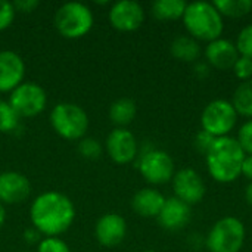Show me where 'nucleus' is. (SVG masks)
Instances as JSON below:
<instances>
[{
  "mask_svg": "<svg viewBox=\"0 0 252 252\" xmlns=\"http://www.w3.org/2000/svg\"><path fill=\"white\" fill-rule=\"evenodd\" d=\"M32 227L46 238H58L74 223L75 207L72 201L59 192L50 190L38 195L30 208Z\"/></svg>",
  "mask_w": 252,
  "mask_h": 252,
  "instance_id": "nucleus-1",
  "label": "nucleus"
},
{
  "mask_svg": "<svg viewBox=\"0 0 252 252\" xmlns=\"http://www.w3.org/2000/svg\"><path fill=\"white\" fill-rule=\"evenodd\" d=\"M210 176L219 183H232L241 177L245 152L235 137H217L205 155Z\"/></svg>",
  "mask_w": 252,
  "mask_h": 252,
  "instance_id": "nucleus-2",
  "label": "nucleus"
},
{
  "mask_svg": "<svg viewBox=\"0 0 252 252\" xmlns=\"http://www.w3.org/2000/svg\"><path fill=\"white\" fill-rule=\"evenodd\" d=\"M183 24L189 35L195 40L213 41L220 38L224 30L223 16L213 3L192 1L186 6Z\"/></svg>",
  "mask_w": 252,
  "mask_h": 252,
  "instance_id": "nucleus-3",
  "label": "nucleus"
},
{
  "mask_svg": "<svg viewBox=\"0 0 252 252\" xmlns=\"http://www.w3.org/2000/svg\"><path fill=\"white\" fill-rule=\"evenodd\" d=\"M94 16L92 9L80 1L62 4L55 13V27L65 38H81L93 27Z\"/></svg>",
  "mask_w": 252,
  "mask_h": 252,
  "instance_id": "nucleus-4",
  "label": "nucleus"
},
{
  "mask_svg": "<svg viewBox=\"0 0 252 252\" xmlns=\"http://www.w3.org/2000/svg\"><path fill=\"white\" fill-rule=\"evenodd\" d=\"M53 130L66 140H81L89 128V117L77 103L61 102L50 112Z\"/></svg>",
  "mask_w": 252,
  "mask_h": 252,
  "instance_id": "nucleus-5",
  "label": "nucleus"
},
{
  "mask_svg": "<svg viewBox=\"0 0 252 252\" xmlns=\"http://www.w3.org/2000/svg\"><path fill=\"white\" fill-rule=\"evenodd\" d=\"M247 238L244 223L236 217H223L211 227L205 245L210 252H239Z\"/></svg>",
  "mask_w": 252,
  "mask_h": 252,
  "instance_id": "nucleus-6",
  "label": "nucleus"
},
{
  "mask_svg": "<svg viewBox=\"0 0 252 252\" xmlns=\"http://www.w3.org/2000/svg\"><path fill=\"white\" fill-rule=\"evenodd\" d=\"M238 112L232 102L216 99L210 102L201 114L202 130L214 137H224L235 128L238 123Z\"/></svg>",
  "mask_w": 252,
  "mask_h": 252,
  "instance_id": "nucleus-7",
  "label": "nucleus"
},
{
  "mask_svg": "<svg viewBox=\"0 0 252 252\" xmlns=\"http://www.w3.org/2000/svg\"><path fill=\"white\" fill-rule=\"evenodd\" d=\"M137 168L142 177L151 185H165L174 177V161L173 158L161 149H148L143 151Z\"/></svg>",
  "mask_w": 252,
  "mask_h": 252,
  "instance_id": "nucleus-8",
  "label": "nucleus"
},
{
  "mask_svg": "<svg viewBox=\"0 0 252 252\" xmlns=\"http://www.w3.org/2000/svg\"><path fill=\"white\" fill-rule=\"evenodd\" d=\"M9 105L19 118H32L41 114L47 105V94L37 83H22L10 92Z\"/></svg>",
  "mask_w": 252,
  "mask_h": 252,
  "instance_id": "nucleus-9",
  "label": "nucleus"
},
{
  "mask_svg": "<svg viewBox=\"0 0 252 252\" xmlns=\"http://www.w3.org/2000/svg\"><path fill=\"white\" fill-rule=\"evenodd\" d=\"M176 198L188 205L199 204L205 196V183L199 173L192 168H183L173 177Z\"/></svg>",
  "mask_w": 252,
  "mask_h": 252,
  "instance_id": "nucleus-10",
  "label": "nucleus"
},
{
  "mask_svg": "<svg viewBox=\"0 0 252 252\" xmlns=\"http://www.w3.org/2000/svg\"><path fill=\"white\" fill-rule=\"evenodd\" d=\"M106 152L115 164H130L139 154L137 140L130 130L117 127L106 139Z\"/></svg>",
  "mask_w": 252,
  "mask_h": 252,
  "instance_id": "nucleus-11",
  "label": "nucleus"
},
{
  "mask_svg": "<svg viewBox=\"0 0 252 252\" xmlns=\"http://www.w3.org/2000/svg\"><path fill=\"white\" fill-rule=\"evenodd\" d=\"M145 21V10L140 3L134 0H121L111 6L109 22L118 31H134L142 27Z\"/></svg>",
  "mask_w": 252,
  "mask_h": 252,
  "instance_id": "nucleus-12",
  "label": "nucleus"
},
{
  "mask_svg": "<svg viewBox=\"0 0 252 252\" xmlns=\"http://www.w3.org/2000/svg\"><path fill=\"white\" fill-rule=\"evenodd\" d=\"M31 195V183L28 177L18 171H4L0 174V202L21 204Z\"/></svg>",
  "mask_w": 252,
  "mask_h": 252,
  "instance_id": "nucleus-13",
  "label": "nucleus"
},
{
  "mask_svg": "<svg viewBox=\"0 0 252 252\" xmlns=\"http://www.w3.org/2000/svg\"><path fill=\"white\" fill-rule=\"evenodd\" d=\"M127 235L126 220L115 213L102 216L94 226V236L97 242L105 248H114L120 245Z\"/></svg>",
  "mask_w": 252,
  "mask_h": 252,
  "instance_id": "nucleus-14",
  "label": "nucleus"
},
{
  "mask_svg": "<svg viewBox=\"0 0 252 252\" xmlns=\"http://www.w3.org/2000/svg\"><path fill=\"white\" fill-rule=\"evenodd\" d=\"M24 75H25L24 59L12 50H1L0 52V93L15 90L19 84L24 83Z\"/></svg>",
  "mask_w": 252,
  "mask_h": 252,
  "instance_id": "nucleus-15",
  "label": "nucleus"
},
{
  "mask_svg": "<svg viewBox=\"0 0 252 252\" xmlns=\"http://www.w3.org/2000/svg\"><path fill=\"white\" fill-rule=\"evenodd\" d=\"M204 55H205L207 63L220 71L233 69V65L236 63L238 58L241 56L235 43H232L230 40L221 38V37L210 41L205 47Z\"/></svg>",
  "mask_w": 252,
  "mask_h": 252,
  "instance_id": "nucleus-16",
  "label": "nucleus"
},
{
  "mask_svg": "<svg viewBox=\"0 0 252 252\" xmlns=\"http://www.w3.org/2000/svg\"><path fill=\"white\" fill-rule=\"evenodd\" d=\"M190 205L173 196L165 198L164 207L157 219L162 229L176 232L188 226V223L190 221Z\"/></svg>",
  "mask_w": 252,
  "mask_h": 252,
  "instance_id": "nucleus-17",
  "label": "nucleus"
},
{
  "mask_svg": "<svg viewBox=\"0 0 252 252\" xmlns=\"http://www.w3.org/2000/svg\"><path fill=\"white\" fill-rule=\"evenodd\" d=\"M165 202V196L152 188H145L136 192V195L131 199V207L136 214L151 219V217H158L161 213L162 207Z\"/></svg>",
  "mask_w": 252,
  "mask_h": 252,
  "instance_id": "nucleus-18",
  "label": "nucleus"
},
{
  "mask_svg": "<svg viewBox=\"0 0 252 252\" xmlns=\"http://www.w3.org/2000/svg\"><path fill=\"white\" fill-rule=\"evenodd\" d=\"M170 52L180 62H196L201 56V46L190 35H177L170 44Z\"/></svg>",
  "mask_w": 252,
  "mask_h": 252,
  "instance_id": "nucleus-19",
  "label": "nucleus"
},
{
  "mask_svg": "<svg viewBox=\"0 0 252 252\" xmlns=\"http://www.w3.org/2000/svg\"><path fill=\"white\" fill-rule=\"evenodd\" d=\"M136 112H137V108H136L134 100L128 97H121V99H117L111 105L109 118L118 128H126V126H128L134 120Z\"/></svg>",
  "mask_w": 252,
  "mask_h": 252,
  "instance_id": "nucleus-20",
  "label": "nucleus"
},
{
  "mask_svg": "<svg viewBox=\"0 0 252 252\" xmlns=\"http://www.w3.org/2000/svg\"><path fill=\"white\" fill-rule=\"evenodd\" d=\"M186 6L183 0H157L152 4V15L161 21H176L183 18Z\"/></svg>",
  "mask_w": 252,
  "mask_h": 252,
  "instance_id": "nucleus-21",
  "label": "nucleus"
},
{
  "mask_svg": "<svg viewBox=\"0 0 252 252\" xmlns=\"http://www.w3.org/2000/svg\"><path fill=\"white\" fill-rule=\"evenodd\" d=\"M232 105L235 106L238 115L252 120V78L248 81H242L236 87Z\"/></svg>",
  "mask_w": 252,
  "mask_h": 252,
  "instance_id": "nucleus-22",
  "label": "nucleus"
},
{
  "mask_svg": "<svg viewBox=\"0 0 252 252\" xmlns=\"http://www.w3.org/2000/svg\"><path fill=\"white\" fill-rule=\"evenodd\" d=\"M221 16L242 18L252 10V0H216L213 3Z\"/></svg>",
  "mask_w": 252,
  "mask_h": 252,
  "instance_id": "nucleus-23",
  "label": "nucleus"
},
{
  "mask_svg": "<svg viewBox=\"0 0 252 252\" xmlns=\"http://www.w3.org/2000/svg\"><path fill=\"white\" fill-rule=\"evenodd\" d=\"M21 118L9 102L0 100V133H15L19 128Z\"/></svg>",
  "mask_w": 252,
  "mask_h": 252,
  "instance_id": "nucleus-24",
  "label": "nucleus"
},
{
  "mask_svg": "<svg viewBox=\"0 0 252 252\" xmlns=\"http://www.w3.org/2000/svg\"><path fill=\"white\" fill-rule=\"evenodd\" d=\"M78 152L87 159H97L102 155V145L97 139L83 137L78 142Z\"/></svg>",
  "mask_w": 252,
  "mask_h": 252,
  "instance_id": "nucleus-25",
  "label": "nucleus"
},
{
  "mask_svg": "<svg viewBox=\"0 0 252 252\" xmlns=\"http://www.w3.org/2000/svg\"><path fill=\"white\" fill-rule=\"evenodd\" d=\"M235 46L241 56H247L252 59V24L244 27L239 31Z\"/></svg>",
  "mask_w": 252,
  "mask_h": 252,
  "instance_id": "nucleus-26",
  "label": "nucleus"
},
{
  "mask_svg": "<svg viewBox=\"0 0 252 252\" xmlns=\"http://www.w3.org/2000/svg\"><path fill=\"white\" fill-rule=\"evenodd\" d=\"M236 140L241 145L245 155H252V120H248L241 126Z\"/></svg>",
  "mask_w": 252,
  "mask_h": 252,
  "instance_id": "nucleus-27",
  "label": "nucleus"
},
{
  "mask_svg": "<svg viewBox=\"0 0 252 252\" xmlns=\"http://www.w3.org/2000/svg\"><path fill=\"white\" fill-rule=\"evenodd\" d=\"M37 252H71V250L61 238H44L40 241Z\"/></svg>",
  "mask_w": 252,
  "mask_h": 252,
  "instance_id": "nucleus-28",
  "label": "nucleus"
},
{
  "mask_svg": "<svg viewBox=\"0 0 252 252\" xmlns=\"http://www.w3.org/2000/svg\"><path fill=\"white\" fill-rule=\"evenodd\" d=\"M233 72L241 81H248L252 78V59L247 56H239L233 65Z\"/></svg>",
  "mask_w": 252,
  "mask_h": 252,
  "instance_id": "nucleus-29",
  "label": "nucleus"
},
{
  "mask_svg": "<svg viewBox=\"0 0 252 252\" xmlns=\"http://www.w3.org/2000/svg\"><path fill=\"white\" fill-rule=\"evenodd\" d=\"M216 139H217V137H214L213 134H210V133L201 130V131L195 136V139H193V146H195V149H196L199 154L207 155V154L210 152V149L213 148Z\"/></svg>",
  "mask_w": 252,
  "mask_h": 252,
  "instance_id": "nucleus-30",
  "label": "nucleus"
},
{
  "mask_svg": "<svg viewBox=\"0 0 252 252\" xmlns=\"http://www.w3.org/2000/svg\"><path fill=\"white\" fill-rule=\"evenodd\" d=\"M15 7L13 3L7 1V0H0V31L9 28L15 19Z\"/></svg>",
  "mask_w": 252,
  "mask_h": 252,
  "instance_id": "nucleus-31",
  "label": "nucleus"
},
{
  "mask_svg": "<svg viewBox=\"0 0 252 252\" xmlns=\"http://www.w3.org/2000/svg\"><path fill=\"white\" fill-rule=\"evenodd\" d=\"M13 7L18 12L30 13L38 7V1L37 0H16V1H13Z\"/></svg>",
  "mask_w": 252,
  "mask_h": 252,
  "instance_id": "nucleus-32",
  "label": "nucleus"
},
{
  "mask_svg": "<svg viewBox=\"0 0 252 252\" xmlns=\"http://www.w3.org/2000/svg\"><path fill=\"white\" fill-rule=\"evenodd\" d=\"M40 232L38 230H35L34 227H30V229H27L25 232H24V241L27 242V244H30V245H34V244H40Z\"/></svg>",
  "mask_w": 252,
  "mask_h": 252,
  "instance_id": "nucleus-33",
  "label": "nucleus"
},
{
  "mask_svg": "<svg viewBox=\"0 0 252 252\" xmlns=\"http://www.w3.org/2000/svg\"><path fill=\"white\" fill-rule=\"evenodd\" d=\"M193 74L198 78H207L210 75V65L207 62H196L193 66Z\"/></svg>",
  "mask_w": 252,
  "mask_h": 252,
  "instance_id": "nucleus-34",
  "label": "nucleus"
},
{
  "mask_svg": "<svg viewBox=\"0 0 252 252\" xmlns=\"http://www.w3.org/2000/svg\"><path fill=\"white\" fill-rule=\"evenodd\" d=\"M241 174L252 182V155H245V159L242 162V171Z\"/></svg>",
  "mask_w": 252,
  "mask_h": 252,
  "instance_id": "nucleus-35",
  "label": "nucleus"
},
{
  "mask_svg": "<svg viewBox=\"0 0 252 252\" xmlns=\"http://www.w3.org/2000/svg\"><path fill=\"white\" fill-rule=\"evenodd\" d=\"M245 199H247V202L252 207V182L247 186V189H245Z\"/></svg>",
  "mask_w": 252,
  "mask_h": 252,
  "instance_id": "nucleus-36",
  "label": "nucleus"
},
{
  "mask_svg": "<svg viewBox=\"0 0 252 252\" xmlns=\"http://www.w3.org/2000/svg\"><path fill=\"white\" fill-rule=\"evenodd\" d=\"M4 220H6V211H4L3 204L0 202V229H1V227H3V224H4Z\"/></svg>",
  "mask_w": 252,
  "mask_h": 252,
  "instance_id": "nucleus-37",
  "label": "nucleus"
},
{
  "mask_svg": "<svg viewBox=\"0 0 252 252\" xmlns=\"http://www.w3.org/2000/svg\"><path fill=\"white\" fill-rule=\"evenodd\" d=\"M143 252H157V251H152V250H148V251H143Z\"/></svg>",
  "mask_w": 252,
  "mask_h": 252,
  "instance_id": "nucleus-38",
  "label": "nucleus"
}]
</instances>
